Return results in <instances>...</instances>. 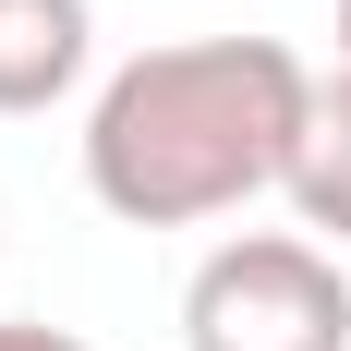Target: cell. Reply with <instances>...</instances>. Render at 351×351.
I'll list each match as a JSON object with an SVG mask.
<instances>
[{"instance_id": "cell-1", "label": "cell", "mask_w": 351, "mask_h": 351, "mask_svg": "<svg viewBox=\"0 0 351 351\" xmlns=\"http://www.w3.org/2000/svg\"><path fill=\"white\" fill-rule=\"evenodd\" d=\"M315 121V73L279 36H170L97 85L85 109V194L121 230H194L291 182Z\"/></svg>"}, {"instance_id": "cell-4", "label": "cell", "mask_w": 351, "mask_h": 351, "mask_svg": "<svg viewBox=\"0 0 351 351\" xmlns=\"http://www.w3.org/2000/svg\"><path fill=\"white\" fill-rule=\"evenodd\" d=\"M291 218L315 230L327 254H351V73H315V121L291 145Z\"/></svg>"}, {"instance_id": "cell-2", "label": "cell", "mask_w": 351, "mask_h": 351, "mask_svg": "<svg viewBox=\"0 0 351 351\" xmlns=\"http://www.w3.org/2000/svg\"><path fill=\"white\" fill-rule=\"evenodd\" d=\"M182 351H351V279L315 230H243L182 291Z\"/></svg>"}, {"instance_id": "cell-6", "label": "cell", "mask_w": 351, "mask_h": 351, "mask_svg": "<svg viewBox=\"0 0 351 351\" xmlns=\"http://www.w3.org/2000/svg\"><path fill=\"white\" fill-rule=\"evenodd\" d=\"M339 73H351V0H339Z\"/></svg>"}, {"instance_id": "cell-3", "label": "cell", "mask_w": 351, "mask_h": 351, "mask_svg": "<svg viewBox=\"0 0 351 351\" xmlns=\"http://www.w3.org/2000/svg\"><path fill=\"white\" fill-rule=\"evenodd\" d=\"M85 49H97L85 0H0V121L73 97L85 85Z\"/></svg>"}, {"instance_id": "cell-5", "label": "cell", "mask_w": 351, "mask_h": 351, "mask_svg": "<svg viewBox=\"0 0 351 351\" xmlns=\"http://www.w3.org/2000/svg\"><path fill=\"white\" fill-rule=\"evenodd\" d=\"M0 351H85L73 327H36V315H0Z\"/></svg>"}]
</instances>
